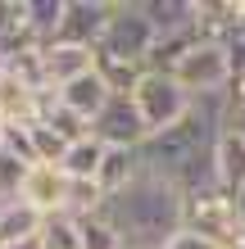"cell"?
Returning a JSON list of instances; mask_svg holds the SVG:
<instances>
[{
    "label": "cell",
    "instance_id": "6da1fadb",
    "mask_svg": "<svg viewBox=\"0 0 245 249\" xmlns=\"http://www.w3.org/2000/svg\"><path fill=\"white\" fill-rule=\"evenodd\" d=\"M100 217L118 231L123 249H164L186 227V195L164 172L141 168L118 195L100 204Z\"/></svg>",
    "mask_w": 245,
    "mask_h": 249
},
{
    "label": "cell",
    "instance_id": "7a4b0ae2",
    "mask_svg": "<svg viewBox=\"0 0 245 249\" xmlns=\"http://www.w3.org/2000/svg\"><path fill=\"white\" fill-rule=\"evenodd\" d=\"M154 41H159V32H154V23L146 18V5H141V0H118L105 36H100V46H95V54H109V59L146 68Z\"/></svg>",
    "mask_w": 245,
    "mask_h": 249
},
{
    "label": "cell",
    "instance_id": "3957f363",
    "mask_svg": "<svg viewBox=\"0 0 245 249\" xmlns=\"http://www.w3.org/2000/svg\"><path fill=\"white\" fill-rule=\"evenodd\" d=\"M132 105L141 113V123H146V131L159 136V131L177 127L186 113H191L195 100L177 86V77H168V72H146V77L136 82V91H132Z\"/></svg>",
    "mask_w": 245,
    "mask_h": 249
},
{
    "label": "cell",
    "instance_id": "277c9868",
    "mask_svg": "<svg viewBox=\"0 0 245 249\" xmlns=\"http://www.w3.org/2000/svg\"><path fill=\"white\" fill-rule=\"evenodd\" d=\"M186 231H200L205 240L232 249L236 231H241V217H236V195L223 186L213 190H200V195H186Z\"/></svg>",
    "mask_w": 245,
    "mask_h": 249
},
{
    "label": "cell",
    "instance_id": "5b68a950",
    "mask_svg": "<svg viewBox=\"0 0 245 249\" xmlns=\"http://www.w3.org/2000/svg\"><path fill=\"white\" fill-rule=\"evenodd\" d=\"M168 77H177V86L191 100L195 95H223L227 86H232V59H227V50L218 41H200Z\"/></svg>",
    "mask_w": 245,
    "mask_h": 249
},
{
    "label": "cell",
    "instance_id": "8992f818",
    "mask_svg": "<svg viewBox=\"0 0 245 249\" xmlns=\"http://www.w3.org/2000/svg\"><path fill=\"white\" fill-rule=\"evenodd\" d=\"M113 5L118 0H64V18L55 27L50 46H82V50H95L105 27L113 18Z\"/></svg>",
    "mask_w": 245,
    "mask_h": 249
},
{
    "label": "cell",
    "instance_id": "52a82bcc",
    "mask_svg": "<svg viewBox=\"0 0 245 249\" xmlns=\"http://www.w3.org/2000/svg\"><path fill=\"white\" fill-rule=\"evenodd\" d=\"M91 136H100L105 145H113V150H141L150 131H146V123H141L132 95H113L109 105L100 109V118L91 123Z\"/></svg>",
    "mask_w": 245,
    "mask_h": 249
},
{
    "label": "cell",
    "instance_id": "ba28073f",
    "mask_svg": "<svg viewBox=\"0 0 245 249\" xmlns=\"http://www.w3.org/2000/svg\"><path fill=\"white\" fill-rule=\"evenodd\" d=\"M19 199H23V204H32V209H37V213H46V217L64 213V209H68V177H64V168H50V163L27 168Z\"/></svg>",
    "mask_w": 245,
    "mask_h": 249
},
{
    "label": "cell",
    "instance_id": "9c48e42d",
    "mask_svg": "<svg viewBox=\"0 0 245 249\" xmlns=\"http://www.w3.org/2000/svg\"><path fill=\"white\" fill-rule=\"evenodd\" d=\"M95 72V50L82 46H41V77H46V91H64L68 82Z\"/></svg>",
    "mask_w": 245,
    "mask_h": 249
},
{
    "label": "cell",
    "instance_id": "30bf717a",
    "mask_svg": "<svg viewBox=\"0 0 245 249\" xmlns=\"http://www.w3.org/2000/svg\"><path fill=\"white\" fill-rule=\"evenodd\" d=\"M41 105H46V91H37V86H27L23 77H14V72L0 68V118H5V127L9 123H37Z\"/></svg>",
    "mask_w": 245,
    "mask_h": 249
},
{
    "label": "cell",
    "instance_id": "8fae6325",
    "mask_svg": "<svg viewBox=\"0 0 245 249\" xmlns=\"http://www.w3.org/2000/svg\"><path fill=\"white\" fill-rule=\"evenodd\" d=\"M55 100H59L64 109H73L82 123H95V118H100V109L113 100V91L105 86V77H100V72H86V77L68 82L64 91H55Z\"/></svg>",
    "mask_w": 245,
    "mask_h": 249
},
{
    "label": "cell",
    "instance_id": "7c38bea8",
    "mask_svg": "<svg viewBox=\"0 0 245 249\" xmlns=\"http://www.w3.org/2000/svg\"><path fill=\"white\" fill-rule=\"evenodd\" d=\"M41 227H46V213H37L32 204H23V199L0 204V249L37 245L41 240Z\"/></svg>",
    "mask_w": 245,
    "mask_h": 249
},
{
    "label": "cell",
    "instance_id": "4fadbf2b",
    "mask_svg": "<svg viewBox=\"0 0 245 249\" xmlns=\"http://www.w3.org/2000/svg\"><path fill=\"white\" fill-rule=\"evenodd\" d=\"M146 5V18L154 23L159 36H177V32H195V0H141Z\"/></svg>",
    "mask_w": 245,
    "mask_h": 249
},
{
    "label": "cell",
    "instance_id": "5bb4252c",
    "mask_svg": "<svg viewBox=\"0 0 245 249\" xmlns=\"http://www.w3.org/2000/svg\"><path fill=\"white\" fill-rule=\"evenodd\" d=\"M213 168H218V186L223 190H232V195L245 190V141L232 136L227 127H223L218 145H213Z\"/></svg>",
    "mask_w": 245,
    "mask_h": 249
},
{
    "label": "cell",
    "instance_id": "9a60e30c",
    "mask_svg": "<svg viewBox=\"0 0 245 249\" xmlns=\"http://www.w3.org/2000/svg\"><path fill=\"white\" fill-rule=\"evenodd\" d=\"M105 150L109 145L100 141V136H82V141H73L68 145V154H64V177H73V181H95V172H100V163H105Z\"/></svg>",
    "mask_w": 245,
    "mask_h": 249
},
{
    "label": "cell",
    "instance_id": "2e32d148",
    "mask_svg": "<svg viewBox=\"0 0 245 249\" xmlns=\"http://www.w3.org/2000/svg\"><path fill=\"white\" fill-rule=\"evenodd\" d=\"M141 172V159H136V150H105V163H100V172H95V186H100V195H118V190L127 186Z\"/></svg>",
    "mask_w": 245,
    "mask_h": 249
},
{
    "label": "cell",
    "instance_id": "e0dca14e",
    "mask_svg": "<svg viewBox=\"0 0 245 249\" xmlns=\"http://www.w3.org/2000/svg\"><path fill=\"white\" fill-rule=\"evenodd\" d=\"M41 123H46L55 136H64L68 145L82 141V136H91V123H82L77 113H73V109H64L55 95H46V105H41Z\"/></svg>",
    "mask_w": 245,
    "mask_h": 249
},
{
    "label": "cell",
    "instance_id": "ac0fdd59",
    "mask_svg": "<svg viewBox=\"0 0 245 249\" xmlns=\"http://www.w3.org/2000/svg\"><path fill=\"white\" fill-rule=\"evenodd\" d=\"M37 249H82V222H77V217H68V213L46 217Z\"/></svg>",
    "mask_w": 245,
    "mask_h": 249
},
{
    "label": "cell",
    "instance_id": "d6986e66",
    "mask_svg": "<svg viewBox=\"0 0 245 249\" xmlns=\"http://www.w3.org/2000/svg\"><path fill=\"white\" fill-rule=\"evenodd\" d=\"M27 131H32V145H37V163H50V168H59L64 163V154H68V141L64 136H55V131L46 123H27Z\"/></svg>",
    "mask_w": 245,
    "mask_h": 249
},
{
    "label": "cell",
    "instance_id": "ffe728a7",
    "mask_svg": "<svg viewBox=\"0 0 245 249\" xmlns=\"http://www.w3.org/2000/svg\"><path fill=\"white\" fill-rule=\"evenodd\" d=\"M0 145L19 159L23 168H37V145H32V131H27V123H9L5 131H0Z\"/></svg>",
    "mask_w": 245,
    "mask_h": 249
},
{
    "label": "cell",
    "instance_id": "44dd1931",
    "mask_svg": "<svg viewBox=\"0 0 245 249\" xmlns=\"http://www.w3.org/2000/svg\"><path fill=\"white\" fill-rule=\"evenodd\" d=\"M82 222V249H123V240H118V231H113L100 213H91V217H77Z\"/></svg>",
    "mask_w": 245,
    "mask_h": 249
},
{
    "label": "cell",
    "instance_id": "7402d4cb",
    "mask_svg": "<svg viewBox=\"0 0 245 249\" xmlns=\"http://www.w3.org/2000/svg\"><path fill=\"white\" fill-rule=\"evenodd\" d=\"M23 177H27V168L14 159L5 145H0V204H9V199H19V190H23Z\"/></svg>",
    "mask_w": 245,
    "mask_h": 249
},
{
    "label": "cell",
    "instance_id": "603a6c76",
    "mask_svg": "<svg viewBox=\"0 0 245 249\" xmlns=\"http://www.w3.org/2000/svg\"><path fill=\"white\" fill-rule=\"evenodd\" d=\"M164 249H223V245H213V240H205V236H200V231H177V236H172Z\"/></svg>",
    "mask_w": 245,
    "mask_h": 249
},
{
    "label": "cell",
    "instance_id": "cb8c5ba5",
    "mask_svg": "<svg viewBox=\"0 0 245 249\" xmlns=\"http://www.w3.org/2000/svg\"><path fill=\"white\" fill-rule=\"evenodd\" d=\"M227 100H232V109H245V72H236L232 86H227Z\"/></svg>",
    "mask_w": 245,
    "mask_h": 249
},
{
    "label": "cell",
    "instance_id": "d4e9b609",
    "mask_svg": "<svg viewBox=\"0 0 245 249\" xmlns=\"http://www.w3.org/2000/svg\"><path fill=\"white\" fill-rule=\"evenodd\" d=\"M227 131L245 141V109H227Z\"/></svg>",
    "mask_w": 245,
    "mask_h": 249
},
{
    "label": "cell",
    "instance_id": "484cf974",
    "mask_svg": "<svg viewBox=\"0 0 245 249\" xmlns=\"http://www.w3.org/2000/svg\"><path fill=\"white\" fill-rule=\"evenodd\" d=\"M236 217H241V227H245V190L236 195Z\"/></svg>",
    "mask_w": 245,
    "mask_h": 249
},
{
    "label": "cell",
    "instance_id": "4316f807",
    "mask_svg": "<svg viewBox=\"0 0 245 249\" xmlns=\"http://www.w3.org/2000/svg\"><path fill=\"white\" fill-rule=\"evenodd\" d=\"M232 249H245V227L236 231V240H232Z\"/></svg>",
    "mask_w": 245,
    "mask_h": 249
},
{
    "label": "cell",
    "instance_id": "83f0119b",
    "mask_svg": "<svg viewBox=\"0 0 245 249\" xmlns=\"http://www.w3.org/2000/svg\"><path fill=\"white\" fill-rule=\"evenodd\" d=\"M14 249H37V245H14Z\"/></svg>",
    "mask_w": 245,
    "mask_h": 249
}]
</instances>
